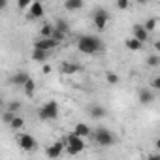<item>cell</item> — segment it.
<instances>
[{"label": "cell", "instance_id": "836d02e7", "mask_svg": "<svg viewBox=\"0 0 160 160\" xmlns=\"http://www.w3.org/2000/svg\"><path fill=\"white\" fill-rule=\"evenodd\" d=\"M136 2H138V4H141V6H145V4H149V2H151V0H136Z\"/></svg>", "mask_w": 160, "mask_h": 160}, {"label": "cell", "instance_id": "277c9868", "mask_svg": "<svg viewBox=\"0 0 160 160\" xmlns=\"http://www.w3.org/2000/svg\"><path fill=\"white\" fill-rule=\"evenodd\" d=\"M92 138H94V141H96L98 145H102V147H111V145L115 143V136H113L111 130L106 128V126H98V128L92 132Z\"/></svg>", "mask_w": 160, "mask_h": 160}, {"label": "cell", "instance_id": "f1b7e54d", "mask_svg": "<svg viewBox=\"0 0 160 160\" xmlns=\"http://www.w3.org/2000/svg\"><path fill=\"white\" fill-rule=\"evenodd\" d=\"M117 8H119L121 12H126V10L130 8V0H117Z\"/></svg>", "mask_w": 160, "mask_h": 160}, {"label": "cell", "instance_id": "4316f807", "mask_svg": "<svg viewBox=\"0 0 160 160\" xmlns=\"http://www.w3.org/2000/svg\"><path fill=\"white\" fill-rule=\"evenodd\" d=\"M15 115H17V113H13V111L6 109V111H4V115H2V121H4L6 124H10V122L13 121V117H15Z\"/></svg>", "mask_w": 160, "mask_h": 160}, {"label": "cell", "instance_id": "5b68a950", "mask_svg": "<svg viewBox=\"0 0 160 160\" xmlns=\"http://www.w3.org/2000/svg\"><path fill=\"white\" fill-rule=\"evenodd\" d=\"M92 21H94V27H96V30H106V27H108V23H109V13L104 10V8H96V12H94V15H92Z\"/></svg>", "mask_w": 160, "mask_h": 160}, {"label": "cell", "instance_id": "d590c367", "mask_svg": "<svg viewBox=\"0 0 160 160\" xmlns=\"http://www.w3.org/2000/svg\"><path fill=\"white\" fill-rule=\"evenodd\" d=\"M6 6H8V0H2V10H6Z\"/></svg>", "mask_w": 160, "mask_h": 160}, {"label": "cell", "instance_id": "ac0fdd59", "mask_svg": "<svg viewBox=\"0 0 160 160\" xmlns=\"http://www.w3.org/2000/svg\"><path fill=\"white\" fill-rule=\"evenodd\" d=\"M32 60L34 62H47V58H49V51H43V49H32Z\"/></svg>", "mask_w": 160, "mask_h": 160}, {"label": "cell", "instance_id": "f546056e", "mask_svg": "<svg viewBox=\"0 0 160 160\" xmlns=\"http://www.w3.org/2000/svg\"><path fill=\"white\" fill-rule=\"evenodd\" d=\"M8 109H10V111H13V113H17V111L21 109V102H19V100L10 102V104H8Z\"/></svg>", "mask_w": 160, "mask_h": 160}, {"label": "cell", "instance_id": "7a4b0ae2", "mask_svg": "<svg viewBox=\"0 0 160 160\" xmlns=\"http://www.w3.org/2000/svg\"><path fill=\"white\" fill-rule=\"evenodd\" d=\"M66 152L68 154H79V152H83L85 151V138H81V136H77L75 132H72V134H68L66 136Z\"/></svg>", "mask_w": 160, "mask_h": 160}, {"label": "cell", "instance_id": "d6986e66", "mask_svg": "<svg viewBox=\"0 0 160 160\" xmlns=\"http://www.w3.org/2000/svg\"><path fill=\"white\" fill-rule=\"evenodd\" d=\"M53 32H55V25H53V23H43V25L40 27V36H42V38H51Z\"/></svg>", "mask_w": 160, "mask_h": 160}, {"label": "cell", "instance_id": "ffe728a7", "mask_svg": "<svg viewBox=\"0 0 160 160\" xmlns=\"http://www.w3.org/2000/svg\"><path fill=\"white\" fill-rule=\"evenodd\" d=\"M23 91H25V96H28V98H32V96H34V92H36V81H34L32 77H30L28 81L25 83Z\"/></svg>", "mask_w": 160, "mask_h": 160}, {"label": "cell", "instance_id": "603a6c76", "mask_svg": "<svg viewBox=\"0 0 160 160\" xmlns=\"http://www.w3.org/2000/svg\"><path fill=\"white\" fill-rule=\"evenodd\" d=\"M119 81H121V79H119L117 73H113V72H106V83H108V85H117Z\"/></svg>", "mask_w": 160, "mask_h": 160}, {"label": "cell", "instance_id": "7402d4cb", "mask_svg": "<svg viewBox=\"0 0 160 160\" xmlns=\"http://www.w3.org/2000/svg\"><path fill=\"white\" fill-rule=\"evenodd\" d=\"M145 62H147L151 68H158V66H160V53H156V55H149Z\"/></svg>", "mask_w": 160, "mask_h": 160}, {"label": "cell", "instance_id": "3957f363", "mask_svg": "<svg viewBox=\"0 0 160 160\" xmlns=\"http://www.w3.org/2000/svg\"><path fill=\"white\" fill-rule=\"evenodd\" d=\"M58 115H60V108H58V102H57V100L45 102V104L40 108V111H38V117H40L42 121H55Z\"/></svg>", "mask_w": 160, "mask_h": 160}, {"label": "cell", "instance_id": "e575fe53", "mask_svg": "<svg viewBox=\"0 0 160 160\" xmlns=\"http://www.w3.org/2000/svg\"><path fill=\"white\" fill-rule=\"evenodd\" d=\"M154 147H156V149H158V151H160V138H158V139H156V141H154Z\"/></svg>", "mask_w": 160, "mask_h": 160}, {"label": "cell", "instance_id": "2e32d148", "mask_svg": "<svg viewBox=\"0 0 160 160\" xmlns=\"http://www.w3.org/2000/svg\"><path fill=\"white\" fill-rule=\"evenodd\" d=\"M83 6H85L83 0H64L66 12H79V10H83Z\"/></svg>", "mask_w": 160, "mask_h": 160}, {"label": "cell", "instance_id": "ba28073f", "mask_svg": "<svg viewBox=\"0 0 160 160\" xmlns=\"http://www.w3.org/2000/svg\"><path fill=\"white\" fill-rule=\"evenodd\" d=\"M64 149H66V141L58 139V141H55L53 145H49V147H47L45 154H47L49 158H60V154H62V151H64Z\"/></svg>", "mask_w": 160, "mask_h": 160}, {"label": "cell", "instance_id": "9c48e42d", "mask_svg": "<svg viewBox=\"0 0 160 160\" xmlns=\"http://www.w3.org/2000/svg\"><path fill=\"white\" fill-rule=\"evenodd\" d=\"M57 45H58V42H55L53 38H42L40 36V40L34 42V47L43 49V51H53V49H57Z\"/></svg>", "mask_w": 160, "mask_h": 160}, {"label": "cell", "instance_id": "8fae6325", "mask_svg": "<svg viewBox=\"0 0 160 160\" xmlns=\"http://www.w3.org/2000/svg\"><path fill=\"white\" fill-rule=\"evenodd\" d=\"M138 100H139V104L149 106V104L154 102V92H152L151 89H139V91H138Z\"/></svg>", "mask_w": 160, "mask_h": 160}, {"label": "cell", "instance_id": "484cf974", "mask_svg": "<svg viewBox=\"0 0 160 160\" xmlns=\"http://www.w3.org/2000/svg\"><path fill=\"white\" fill-rule=\"evenodd\" d=\"M51 38H53L55 42H58V43H60V42H64L66 32H62V30H57V28H55V32H53V36H51Z\"/></svg>", "mask_w": 160, "mask_h": 160}, {"label": "cell", "instance_id": "1f68e13d", "mask_svg": "<svg viewBox=\"0 0 160 160\" xmlns=\"http://www.w3.org/2000/svg\"><path fill=\"white\" fill-rule=\"evenodd\" d=\"M42 72L47 75V73H51V72H53V66H51V64H47V62H43V70H42Z\"/></svg>", "mask_w": 160, "mask_h": 160}, {"label": "cell", "instance_id": "8992f818", "mask_svg": "<svg viewBox=\"0 0 160 160\" xmlns=\"http://www.w3.org/2000/svg\"><path fill=\"white\" fill-rule=\"evenodd\" d=\"M17 145L23 149V151H34L36 149V145H38V141H36V138L32 136V134H19L17 136Z\"/></svg>", "mask_w": 160, "mask_h": 160}, {"label": "cell", "instance_id": "44dd1931", "mask_svg": "<svg viewBox=\"0 0 160 160\" xmlns=\"http://www.w3.org/2000/svg\"><path fill=\"white\" fill-rule=\"evenodd\" d=\"M8 126H10L12 130H23V126H25V119H23V117H19V115H15V117H13V121H12Z\"/></svg>", "mask_w": 160, "mask_h": 160}, {"label": "cell", "instance_id": "d6a6232c", "mask_svg": "<svg viewBox=\"0 0 160 160\" xmlns=\"http://www.w3.org/2000/svg\"><path fill=\"white\" fill-rule=\"evenodd\" d=\"M152 49H154V53H160V40H156L152 43Z\"/></svg>", "mask_w": 160, "mask_h": 160}, {"label": "cell", "instance_id": "7c38bea8", "mask_svg": "<svg viewBox=\"0 0 160 160\" xmlns=\"http://www.w3.org/2000/svg\"><path fill=\"white\" fill-rule=\"evenodd\" d=\"M60 72L64 75H73L77 72H81V64H77V62H60Z\"/></svg>", "mask_w": 160, "mask_h": 160}, {"label": "cell", "instance_id": "6da1fadb", "mask_svg": "<svg viewBox=\"0 0 160 160\" xmlns=\"http://www.w3.org/2000/svg\"><path fill=\"white\" fill-rule=\"evenodd\" d=\"M104 49V42L98 36H79L77 38V51H81L85 55H96Z\"/></svg>", "mask_w": 160, "mask_h": 160}, {"label": "cell", "instance_id": "4fadbf2b", "mask_svg": "<svg viewBox=\"0 0 160 160\" xmlns=\"http://www.w3.org/2000/svg\"><path fill=\"white\" fill-rule=\"evenodd\" d=\"M124 47H126L128 51H141V49H143V42H139L136 36H128V38L124 40Z\"/></svg>", "mask_w": 160, "mask_h": 160}, {"label": "cell", "instance_id": "83f0119b", "mask_svg": "<svg viewBox=\"0 0 160 160\" xmlns=\"http://www.w3.org/2000/svg\"><path fill=\"white\" fill-rule=\"evenodd\" d=\"M32 2H34V0H17V8L19 10H28Z\"/></svg>", "mask_w": 160, "mask_h": 160}, {"label": "cell", "instance_id": "9a60e30c", "mask_svg": "<svg viewBox=\"0 0 160 160\" xmlns=\"http://www.w3.org/2000/svg\"><path fill=\"white\" fill-rule=\"evenodd\" d=\"M73 132H75L77 136H81V138H91V136H92L91 126H89V124H85V122H77V124L73 126Z\"/></svg>", "mask_w": 160, "mask_h": 160}, {"label": "cell", "instance_id": "52a82bcc", "mask_svg": "<svg viewBox=\"0 0 160 160\" xmlns=\"http://www.w3.org/2000/svg\"><path fill=\"white\" fill-rule=\"evenodd\" d=\"M43 13H45V10H43V4H42V0H34V2L30 4V8L27 10V17H28L30 21L42 19V17H43Z\"/></svg>", "mask_w": 160, "mask_h": 160}, {"label": "cell", "instance_id": "d4e9b609", "mask_svg": "<svg viewBox=\"0 0 160 160\" xmlns=\"http://www.w3.org/2000/svg\"><path fill=\"white\" fill-rule=\"evenodd\" d=\"M156 23H158V21H156L154 17H151V19H147V21H145L143 25H145V28H147L149 32H152V30L156 28Z\"/></svg>", "mask_w": 160, "mask_h": 160}, {"label": "cell", "instance_id": "5bb4252c", "mask_svg": "<svg viewBox=\"0 0 160 160\" xmlns=\"http://www.w3.org/2000/svg\"><path fill=\"white\" fill-rule=\"evenodd\" d=\"M30 79V75L27 73V72H17V73H13L12 75V83L15 85V87H25V83Z\"/></svg>", "mask_w": 160, "mask_h": 160}, {"label": "cell", "instance_id": "cb8c5ba5", "mask_svg": "<svg viewBox=\"0 0 160 160\" xmlns=\"http://www.w3.org/2000/svg\"><path fill=\"white\" fill-rule=\"evenodd\" d=\"M55 28H57V30H62V32H66V34H68V30H70V27H68V23H66L64 19H58V21L55 23Z\"/></svg>", "mask_w": 160, "mask_h": 160}, {"label": "cell", "instance_id": "4dcf8cb0", "mask_svg": "<svg viewBox=\"0 0 160 160\" xmlns=\"http://www.w3.org/2000/svg\"><path fill=\"white\" fill-rule=\"evenodd\" d=\"M151 89L160 91V75H156V77H152V79H151Z\"/></svg>", "mask_w": 160, "mask_h": 160}, {"label": "cell", "instance_id": "30bf717a", "mask_svg": "<svg viewBox=\"0 0 160 160\" xmlns=\"http://www.w3.org/2000/svg\"><path fill=\"white\" fill-rule=\"evenodd\" d=\"M132 36H136L139 42H143V43H145V42L149 40L151 32L145 28V25H143V23H138V25H134V27H132Z\"/></svg>", "mask_w": 160, "mask_h": 160}, {"label": "cell", "instance_id": "e0dca14e", "mask_svg": "<svg viewBox=\"0 0 160 160\" xmlns=\"http://www.w3.org/2000/svg\"><path fill=\"white\" fill-rule=\"evenodd\" d=\"M89 115H91L92 119H102V117H106V115H108V109H106L104 106L94 104V106H91V108H89Z\"/></svg>", "mask_w": 160, "mask_h": 160}]
</instances>
